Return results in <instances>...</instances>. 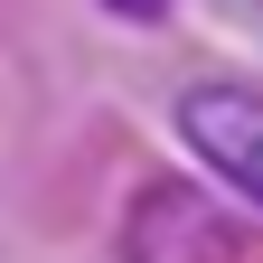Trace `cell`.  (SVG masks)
<instances>
[{
	"label": "cell",
	"mask_w": 263,
	"mask_h": 263,
	"mask_svg": "<svg viewBox=\"0 0 263 263\" xmlns=\"http://www.w3.org/2000/svg\"><path fill=\"white\" fill-rule=\"evenodd\" d=\"M122 263H245V235L207 188L151 179L122 216Z\"/></svg>",
	"instance_id": "6da1fadb"
},
{
	"label": "cell",
	"mask_w": 263,
	"mask_h": 263,
	"mask_svg": "<svg viewBox=\"0 0 263 263\" xmlns=\"http://www.w3.org/2000/svg\"><path fill=\"white\" fill-rule=\"evenodd\" d=\"M179 132H188V151L207 160L216 179H235L245 197H263V94L197 85V94H179Z\"/></svg>",
	"instance_id": "7a4b0ae2"
},
{
	"label": "cell",
	"mask_w": 263,
	"mask_h": 263,
	"mask_svg": "<svg viewBox=\"0 0 263 263\" xmlns=\"http://www.w3.org/2000/svg\"><path fill=\"white\" fill-rule=\"evenodd\" d=\"M226 10H245V19H263V0H226Z\"/></svg>",
	"instance_id": "277c9868"
},
{
	"label": "cell",
	"mask_w": 263,
	"mask_h": 263,
	"mask_svg": "<svg viewBox=\"0 0 263 263\" xmlns=\"http://www.w3.org/2000/svg\"><path fill=\"white\" fill-rule=\"evenodd\" d=\"M104 10H122V19H160L170 0H104Z\"/></svg>",
	"instance_id": "3957f363"
}]
</instances>
